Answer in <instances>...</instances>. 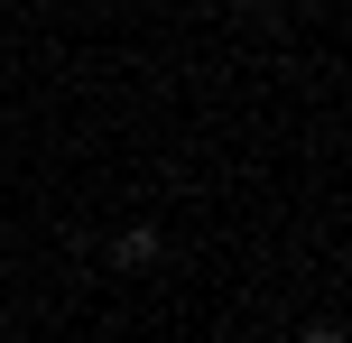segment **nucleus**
<instances>
[{"instance_id": "f257e3e1", "label": "nucleus", "mask_w": 352, "mask_h": 343, "mask_svg": "<svg viewBox=\"0 0 352 343\" xmlns=\"http://www.w3.org/2000/svg\"><path fill=\"white\" fill-rule=\"evenodd\" d=\"M158 251H167V241L148 232V223H130V232L111 241V269H158Z\"/></svg>"}, {"instance_id": "f03ea898", "label": "nucleus", "mask_w": 352, "mask_h": 343, "mask_svg": "<svg viewBox=\"0 0 352 343\" xmlns=\"http://www.w3.org/2000/svg\"><path fill=\"white\" fill-rule=\"evenodd\" d=\"M306 343H343V334H334V325H316V334H306Z\"/></svg>"}]
</instances>
